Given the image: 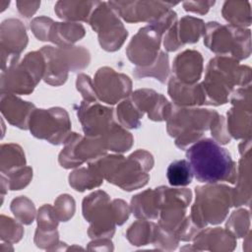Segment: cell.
I'll return each mask as SVG.
<instances>
[{
    "mask_svg": "<svg viewBox=\"0 0 252 252\" xmlns=\"http://www.w3.org/2000/svg\"><path fill=\"white\" fill-rule=\"evenodd\" d=\"M178 3L160 1H110L108 5L127 23H157L170 8Z\"/></svg>",
    "mask_w": 252,
    "mask_h": 252,
    "instance_id": "5bb4252c",
    "label": "cell"
},
{
    "mask_svg": "<svg viewBox=\"0 0 252 252\" xmlns=\"http://www.w3.org/2000/svg\"><path fill=\"white\" fill-rule=\"evenodd\" d=\"M164 32L157 25L141 28L129 42L126 54L137 67L151 66L158 56L161 35Z\"/></svg>",
    "mask_w": 252,
    "mask_h": 252,
    "instance_id": "4fadbf2b",
    "label": "cell"
},
{
    "mask_svg": "<svg viewBox=\"0 0 252 252\" xmlns=\"http://www.w3.org/2000/svg\"><path fill=\"white\" fill-rule=\"evenodd\" d=\"M1 219L8 224V229L1 227V239L10 243L18 242L24 233L22 226L10 218L1 216Z\"/></svg>",
    "mask_w": 252,
    "mask_h": 252,
    "instance_id": "ee69618b",
    "label": "cell"
},
{
    "mask_svg": "<svg viewBox=\"0 0 252 252\" xmlns=\"http://www.w3.org/2000/svg\"><path fill=\"white\" fill-rule=\"evenodd\" d=\"M169 73L168 65V55L163 51H159L157 60L149 67H136L133 71L134 77L137 79L145 77H155L160 83L164 84L166 82Z\"/></svg>",
    "mask_w": 252,
    "mask_h": 252,
    "instance_id": "d6a6232c",
    "label": "cell"
},
{
    "mask_svg": "<svg viewBox=\"0 0 252 252\" xmlns=\"http://www.w3.org/2000/svg\"><path fill=\"white\" fill-rule=\"evenodd\" d=\"M214 4L215 1H186L183 2V7L187 12H194L204 15L212 6H214Z\"/></svg>",
    "mask_w": 252,
    "mask_h": 252,
    "instance_id": "7dc6e473",
    "label": "cell"
},
{
    "mask_svg": "<svg viewBox=\"0 0 252 252\" xmlns=\"http://www.w3.org/2000/svg\"><path fill=\"white\" fill-rule=\"evenodd\" d=\"M235 181L236 187L232 188L233 206L249 205L251 200V152L241 156Z\"/></svg>",
    "mask_w": 252,
    "mask_h": 252,
    "instance_id": "cb8c5ba5",
    "label": "cell"
},
{
    "mask_svg": "<svg viewBox=\"0 0 252 252\" xmlns=\"http://www.w3.org/2000/svg\"><path fill=\"white\" fill-rule=\"evenodd\" d=\"M204 43L220 56L229 55L240 61L248 58L251 53V32L244 28L210 22L206 25Z\"/></svg>",
    "mask_w": 252,
    "mask_h": 252,
    "instance_id": "52a82bcc",
    "label": "cell"
},
{
    "mask_svg": "<svg viewBox=\"0 0 252 252\" xmlns=\"http://www.w3.org/2000/svg\"><path fill=\"white\" fill-rule=\"evenodd\" d=\"M11 211L13 212L16 219L24 224H31L33 221L35 216V208L33 203L24 196L16 198L12 201Z\"/></svg>",
    "mask_w": 252,
    "mask_h": 252,
    "instance_id": "74e56055",
    "label": "cell"
},
{
    "mask_svg": "<svg viewBox=\"0 0 252 252\" xmlns=\"http://www.w3.org/2000/svg\"><path fill=\"white\" fill-rule=\"evenodd\" d=\"M102 180L103 178L91 165L76 169L69 175L70 186L80 192L98 187L103 182Z\"/></svg>",
    "mask_w": 252,
    "mask_h": 252,
    "instance_id": "f546056e",
    "label": "cell"
},
{
    "mask_svg": "<svg viewBox=\"0 0 252 252\" xmlns=\"http://www.w3.org/2000/svg\"><path fill=\"white\" fill-rule=\"evenodd\" d=\"M83 216L90 222L91 238H108L115 230V218L109 196L97 190L83 200Z\"/></svg>",
    "mask_w": 252,
    "mask_h": 252,
    "instance_id": "30bf717a",
    "label": "cell"
},
{
    "mask_svg": "<svg viewBox=\"0 0 252 252\" xmlns=\"http://www.w3.org/2000/svg\"><path fill=\"white\" fill-rule=\"evenodd\" d=\"M97 1H58L54 7L56 15L66 21L88 22Z\"/></svg>",
    "mask_w": 252,
    "mask_h": 252,
    "instance_id": "4316f807",
    "label": "cell"
},
{
    "mask_svg": "<svg viewBox=\"0 0 252 252\" xmlns=\"http://www.w3.org/2000/svg\"><path fill=\"white\" fill-rule=\"evenodd\" d=\"M28 44L26 28L20 20L8 19L1 24L2 60L8 56L9 65L18 60L20 53ZM8 65V66H9Z\"/></svg>",
    "mask_w": 252,
    "mask_h": 252,
    "instance_id": "ac0fdd59",
    "label": "cell"
},
{
    "mask_svg": "<svg viewBox=\"0 0 252 252\" xmlns=\"http://www.w3.org/2000/svg\"><path fill=\"white\" fill-rule=\"evenodd\" d=\"M105 146L107 150L124 153L131 149L134 139L131 133L127 132L120 124L116 123L110 131L103 137Z\"/></svg>",
    "mask_w": 252,
    "mask_h": 252,
    "instance_id": "4dcf8cb0",
    "label": "cell"
},
{
    "mask_svg": "<svg viewBox=\"0 0 252 252\" xmlns=\"http://www.w3.org/2000/svg\"><path fill=\"white\" fill-rule=\"evenodd\" d=\"M45 62L40 51L28 53L22 61L12 62L1 74V92L29 94L40 79H43Z\"/></svg>",
    "mask_w": 252,
    "mask_h": 252,
    "instance_id": "ba28073f",
    "label": "cell"
},
{
    "mask_svg": "<svg viewBox=\"0 0 252 252\" xmlns=\"http://www.w3.org/2000/svg\"><path fill=\"white\" fill-rule=\"evenodd\" d=\"M227 130L235 139L251 138V107L233 105L227 112Z\"/></svg>",
    "mask_w": 252,
    "mask_h": 252,
    "instance_id": "484cf974",
    "label": "cell"
},
{
    "mask_svg": "<svg viewBox=\"0 0 252 252\" xmlns=\"http://www.w3.org/2000/svg\"><path fill=\"white\" fill-rule=\"evenodd\" d=\"M250 226V214L245 209L234 211L229 217L225 229L230 231L235 237H243L249 231Z\"/></svg>",
    "mask_w": 252,
    "mask_h": 252,
    "instance_id": "8d00e7d4",
    "label": "cell"
},
{
    "mask_svg": "<svg viewBox=\"0 0 252 252\" xmlns=\"http://www.w3.org/2000/svg\"><path fill=\"white\" fill-rule=\"evenodd\" d=\"M26 158L22 148L16 144L1 146V172L7 174L15 169L25 166Z\"/></svg>",
    "mask_w": 252,
    "mask_h": 252,
    "instance_id": "1f68e13d",
    "label": "cell"
},
{
    "mask_svg": "<svg viewBox=\"0 0 252 252\" xmlns=\"http://www.w3.org/2000/svg\"><path fill=\"white\" fill-rule=\"evenodd\" d=\"M218 114L216 110L187 108L172 104L167 121V133L175 138V145L181 150L197 142L203 132L210 129L211 123Z\"/></svg>",
    "mask_w": 252,
    "mask_h": 252,
    "instance_id": "5b68a950",
    "label": "cell"
},
{
    "mask_svg": "<svg viewBox=\"0 0 252 252\" xmlns=\"http://www.w3.org/2000/svg\"><path fill=\"white\" fill-rule=\"evenodd\" d=\"M39 5L40 2H17L19 12L26 18L32 17L35 13Z\"/></svg>",
    "mask_w": 252,
    "mask_h": 252,
    "instance_id": "c3c4849f",
    "label": "cell"
},
{
    "mask_svg": "<svg viewBox=\"0 0 252 252\" xmlns=\"http://www.w3.org/2000/svg\"><path fill=\"white\" fill-rule=\"evenodd\" d=\"M112 204V209H113V214L115 218L116 224L121 225L123 224L126 220L129 218L130 215V208L129 206L123 201L119 199H115L111 202Z\"/></svg>",
    "mask_w": 252,
    "mask_h": 252,
    "instance_id": "bcb514c9",
    "label": "cell"
},
{
    "mask_svg": "<svg viewBox=\"0 0 252 252\" xmlns=\"http://www.w3.org/2000/svg\"><path fill=\"white\" fill-rule=\"evenodd\" d=\"M206 25L201 19L185 16L166 32L163 45L167 51H175L186 43H195L205 33Z\"/></svg>",
    "mask_w": 252,
    "mask_h": 252,
    "instance_id": "e0dca14e",
    "label": "cell"
},
{
    "mask_svg": "<svg viewBox=\"0 0 252 252\" xmlns=\"http://www.w3.org/2000/svg\"><path fill=\"white\" fill-rule=\"evenodd\" d=\"M53 20L44 16L37 17L31 22V30L38 40L48 41L50 28L53 25Z\"/></svg>",
    "mask_w": 252,
    "mask_h": 252,
    "instance_id": "7bdbcfd3",
    "label": "cell"
},
{
    "mask_svg": "<svg viewBox=\"0 0 252 252\" xmlns=\"http://www.w3.org/2000/svg\"><path fill=\"white\" fill-rule=\"evenodd\" d=\"M94 89L97 99L107 104H115L130 95L132 82L124 74L109 67H101L95 73Z\"/></svg>",
    "mask_w": 252,
    "mask_h": 252,
    "instance_id": "9a60e30c",
    "label": "cell"
},
{
    "mask_svg": "<svg viewBox=\"0 0 252 252\" xmlns=\"http://www.w3.org/2000/svg\"><path fill=\"white\" fill-rule=\"evenodd\" d=\"M160 194V211L158 225L175 232L184 220L186 208L191 202L192 193L189 189L158 187Z\"/></svg>",
    "mask_w": 252,
    "mask_h": 252,
    "instance_id": "7c38bea8",
    "label": "cell"
},
{
    "mask_svg": "<svg viewBox=\"0 0 252 252\" xmlns=\"http://www.w3.org/2000/svg\"><path fill=\"white\" fill-rule=\"evenodd\" d=\"M251 69L239 65L238 61L227 56H216L211 59L205 80L201 83L208 105H221L228 101V97L235 86L250 85Z\"/></svg>",
    "mask_w": 252,
    "mask_h": 252,
    "instance_id": "3957f363",
    "label": "cell"
},
{
    "mask_svg": "<svg viewBox=\"0 0 252 252\" xmlns=\"http://www.w3.org/2000/svg\"><path fill=\"white\" fill-rule=\"evenodd\" d=\"M115 114L120 125L124 128L136 129L141 125L140 119L143 117V114L135 106L129 96L118 104Z\"/></svg>",
    "mask_w": 252,
    "mask_h": 252,
    "instance_id": "e575fe53",
    "label": "cell"
},
{
    "mask_svg": "<svg viewBox=\"0 0 252 252\" xmlns=\"http://www.w3.org/2000/svg\"><path fill=\"white\" fill-rule=\"evenodd\" d=\"M54 211L59 220H69L75 213V201L72 196L68 194L60 195L54 204Z\"/></svg>",
    "mask_w": 252,
    "mask_h": 252,
    "instance_id": "ab89813d",
    "label": "cell"
},
{
    "mask_svg": "<svg viewBox=\"0 0 252 252\" xmlns=\"http://www.w3.org/2000/svg\"><path fill=\"white\" fill-rule=\"evenodd\" d=\"M131 211L137 219H158L160 211V194L158 189H148L133 196Z\"/></svg>",
    "mask_w": 252,
    "mask_h": 252,
    "instance_id": "d4e9b609",
    "label": "cell"
},
{
    "mask_svg": "<svg viewBox=\"0 0 252 252\" xmlns=\"http://www.w3.org/2000/svg\"><path fill=\"white\" fill-rule=\"evenodd\" d=\"M196 201L189 216L201 229L208 223H220L228 214L232 203V188L218 183H208L195 188Z\"/></svg>",
    "mask_w": 252,
    "mask_h": 252,
    "instance_id": "277c9868",
    "label": "cell"
},
{
    "mask_svg": "<svg viewBox=\"0 0 252 252\" xmlns=\"http://www.w3.org/2000/svg\"><path fill=\"white\" fill-rule=\"evenodd\" d=\"M173 77L181 83L195 85L200 80L203 71V58L196 50H185L179 53L172 65Z\"/></svg>",
    "mask_w": 252,
    "mask_h": 252,
    "instance_id": "ffe728a7",
    "label": "cell"
},
{
    "mask_svg": "<svg viewBox=\"0 0 252 252\" xmlns=\"http://www.w3.org/2000/svg\"><path fill=\"white\" fill-rule=\"evenodd\" d=\"M39 51L45 62L43 80L51 86L64 84L69 71L83 70L91 61L90 52L83 46H43Z\"/></svg>",
    "mask_w": 252,
    "mask_h": 252,
    "instance_id": "8992f818",
    "label": "cell"
},
{
    "mask_svg": "<svg viewBox=\"0 0 252 252\" xmlns=\"http://www.w3.org/2000/svg\"><path fill=\"white\" fill-rule=\"evenodd\" d=\"M193 240L196 250L231 251L236 245L235 236L227 229L220 227L201 229Z\"/></svg>",
    "mask_w": 252,
    "mask_h": 252,
    "instance_id": "7402d4cb",
    "label": "cell"
},
{
    "mask_svg": "<svg viewBox=\"0 0 252 252\" xmlns=\"http://www.w3.org/2000/svg\"><path fill=\"white\" fill-rule=\"evenodd\" d=\"M186 158L198 181L203 183L235 182L236 163L228 151L215 140L205 138L197 141L187 149Z\"/></svg>",
    "mask_w": 252,
    "mask_h": 252,
    "instance_id": "7a4b0ae2",
    "label": "cell"
},
{
    "mask_svg": "<svg viewBox=\"0 0 252 252\" xmlns=\"http://www.w3.org/2000/svg\"><path fill=\"white\" fill-rule=\"evenodd\" d=\"M166 177L171 186H187L192 182L193 172L187 159L172 161L166 170Z\"/></svg>",
    "mask_w": 252,
    "mask_h": 252,
    "instance_id": "836d02e7",
    "label": "cell"
},
{
    "mask_svg": "<svg viewBox=\"0 0 252 252\" xmlns=\"http://www.w3.org/2000/svg\"><path fill=\"white\" fill-rule=\"evenodd\" d=\"M85 28L78 23H53L48 41L58 46H69L85 36Z\"/></svg>",
    "mask_w": 252,
    "mask_h": 252,
    "instance_id": "83f0119b",
    "label": "cell"
},
{
    "mask_svg": "<svg viewBox=\"0 0 252 252\" xmlns=\"http://www.w3.org/2000/svg\"><path fill=\"white\" fill-rule=\"evenodd\" d=\"M168 94L174 104L178 106L204 105L206 103V96L201 84L187 85L173 76L168 83Z\"/></svg>",
    "mask_w": 252,
    "mask_h": 252,
    "instance_id": "603a6c76",
    "label": "cell"
},
{
    "mask_svg": "<svg viewBox=\"0 0 252 252\" xmlns=\"http://www.w3.org/2000/svg\"><path fill=\"white\" fill-rule=\"evenodd\" d=\"M3 175L7 176V188L21 190L30 183L32 177V169L29 166H23Z\"/></svg>",
    "mask_w": 252,
    "mask_h": 252,
    "instance_id": "f35d334b",
    "label": "cell"
},
{
    "mask_svg": "<svg viewBox=\"0 0 252 252\" xmlns=\"http://www.w3.org/2000/svg\"><path fill=\"white\" fill-rule=\"evenodd\" d=\"M156 223L149 222L146 220L134 222L127 230L126 237L135 246H143L152 243L155 233Z\"/></svg>",
    "mask_w": 252,
    "mask_h": 252,
    "instance_id": "d590c367",
    "label": "cell"
},
{
    "mask_svg": "<svg viewBox=\"0 0 252 252\" xmlns=\"http://www.w3.org/2000/svg\"><path fill=\"white\" fill-rule=\"evenodd\" d=\"M89 24L97 32L99 44L106 51L112 52L120 49L128 36L127 30L108 2L97 1Z\"/></svg>",
    "mask_w": 252,
    "mask_h": 252,
    "instance_id": "8fae6325",
    "label": "cell"
},
{
    "mask_svg": "<svg viewBox=\"0 0 252 252\" xmlns=\"http://www.w3.org/2000/svg\"><path fill=\"white\" fill-rule=\"evenodd\" d=\"M135 106L144 115L148 113L153 121H164L168 118L172 104L161 94L154 90L140 89L129 95Z\"/></svg>",
    "mask_w": 252,
    "mask_h": 252,
    "instance_id": "d6986e66",
    "label": "cell"
},
{
    "mask_svg": "<svg viewBox=\"0 0 252 252\" xmlns=\"http://www.w3.org/2000/svg\"><path fill=\"white\" fill-rule=\"evenodd\" d=\"M113 110L96 101H83L78 108L77 115L86 136L104 137L117 123Z\"/></svg>",
    "mask_w": 252,
    "mask_h": 252,
    "instance_id": "2e32d148",
    "label": "cell"
},
{
    "mask_svg": "<svg viewBox=\"0 0 252 252\" xmlns=\"http://www.w3.org/2000/svg\"><path fill=\"white\" fill-rule=\"evenodd\" d=\"M35 109L33 103L24 101L13 94H1V112L10 124L21 129H28L32 113Z\"/></svg>",
    "mask_w": 252,
    "mask_h": 252,
    "instance_id": "44dd1931",
    "label": "cell"
},
{
    "mask_svg": "<svg viewBox=\"0 0 252 252\" xmlns=\"http://www.w3.org/2000/svg\"><path fill=\"white\" fill-rule=\"evenodd\" d=\"M212 135L218 144H227L230 142V135L227 130L225 119L219 113L213 119L210 126Z\"/></svg>",
    "mask_w": 252,
    "mask_h": 252,
    "instance_id": "b9f144b4",
    "label": "cell"
},
{
    "mask_svg": "<svg viewBox=\"0 0 252 252\" xmlns=\"http://www.w3.org/2000/svg\"><path fill=\"white\" fill-rule=\"evenodd\" d=\"M89 165L109 183L122 190L132 191L145 186L150 176L148 171L153 168V156L144 150H138L127 158L119 155L104 156Z\"/></svg>",
    "mask_w": 252,
    "mask_h": 252,
    "instance_id": "6da1fadb",
    "label": "cell"
},
{
    "mask_svg": "<svg viewBox=\"0 0 252 252\" xmlns=\"http://www.w3.org/2000/svg\"><path fill=\"white\" fill-rule=\"evenodd\" d=\"M76 87H77V90L81 93L85 101H89V102L96 101L97 98L94 93V83L92 82L91 78L88 75L80 74L77 77Z\"/></svg>",
    "mask_w": 252,
    "mask_h": 252,
    "instance_id": "f6af8a7d",
    "label": "cell"
},
{
    "mask_svg": "<svg viewBox=\"0 0 252 252\" xmlns=\"http://www.w3.org/2000/svg\"><path fill=\"white\" fill-rule=\"evenodd\" d=\"M221 14L232 26L244 28L251 25L250 2L248 1H226L222 6Z\"/></svg>",
    "mask_w": 252,
    "mask_h": 252,
    "instance_id": "f1b7e54d",
    "label": "cell"
},
{
    "mask_svg": "<svg viewBox=\"0 0 252 252\" xmlns=\"http://www.w3.org/2000/svg\"><path fill=\"white\" fill-rule=\"evenodd\" d=\"M29 129L35 138L46 140L53 145L64 144L72 133L69 115L60 107L35 108L30 118Z\"/></svg>",
    "mask_w": 252,
    "mask_h": 252,
    "instance_id": "9c48e42d",
    "label": "cell"
},
{
    "mask_svg": "<svg viewBox=\"0 0 252 252\" xmlns=\"http://www.w3.org/2000/svg\"><path fill=\"white\" fill-rule=\"evenodd\" d=\"M58 218L52 208L49 205H44L38 210L37 215V228L39 230H55L58 225Z\"/></svg>",
    "mask_w": 252,
    "mask_h": 252,
    "instance_id": "60d3db41",
    "label": "cell"
}]
</instances>
